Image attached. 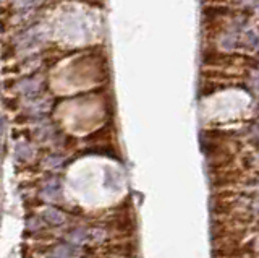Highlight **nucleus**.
Here are the masks:
<instances>
[{"instance_id":"f257e3e1","label":"nucleus","mask_w":259,"mask_h":258,"mask_svg":"<svg viewBox=\"0 0 259 258\" xmlns=\"http://www.w3.org/2000/svg\"><path fill=\"white\" fill-rule=\"evenodd\" d=\"M20 90H21V93L24 94V96H37L39 93H40V82H37L36 78H29V80H26V82H23L21 85H20Z\"/></svg>"},{"instance_id":"f03ea898","label":"nucleus","mask_w":259,"mask_h":258,"mask_svg":"<svg viewBox=\"0 0 259 258\" xmlns=\"http://www.w3.org/2000/svg\"><path fill=\"white\" fill-rule=\"evenodd\" d=\"M44 217L51 224H54V226H59V224L65 223V214L60 211V209H57V208H47L46 211H44Z\"/></svg>"},{"instance_id":"7ed1b4c3","label":"nucleus","mask_w":259,"mask_h":258,"mask_svg":"<svg viewBox=\"0 0 259 258\" xmlns=\"http://www.w3.org/2000/svg\"><path fill=\"white\" fill-rule=\"evenodd\" d=\"M75 256V250L70 245H60L55 248V252L51 255V258H73Z\"/></svg>"},{"instance_id":"20e7f679","label":"nucleus","mask_w":259,"mask_h":258,"mask_svg":"<svg viewBox=\"0 0 259 258\" xmlns=\"http://www.w3.org/2000/svg\"><path fill=\"white\" fill-rule=\"evenodd\" d=\"M13 2L20 10H29V9H34V7L40 5L44 0H13Z\"/></svg>"},{"instance_id":"39448f33","label":"nucleus","mask_w":259,"mask_h":258,"mask_svg":"<svg viewBox=\"0 0 259 258\" xmlns=\"http://www.w3.org/2000/svg\"><path fill=\"white\" fill-rule=\"evenodd\" d=\"M4 125H5V119L2 114H0V135H2V132H4Z\"/></svg>"}]
</instances>
